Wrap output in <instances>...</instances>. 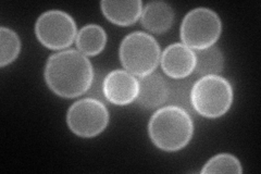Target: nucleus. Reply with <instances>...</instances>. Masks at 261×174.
Here are the masks:
<instances>
[{
    "label": "nucleus",
    "instance_id": "1",
    "mask_svg": "<svg viewBox=\"0 0 261 174\" xmlns=\"http://www.w3.org/2000/svg\"><path fill=\"white\" fill-rule=\"evenodd\" d=\"M45 81L57 96L75 98L91 88L95 71L91 60L76 49H65L48 58Z\"/></svg>",
    "mask_w": 261,
    "mask_h": 174
},
{
    "label": "nucleus",
    "instance_id": "2",
    "mask_svg": "<svg viewBox=\"0 0 261 174\" xmlns=\"http://www.w3.org/2000/svg\"><path fill=\"white\" fill-rule=\"evenodd\" d=\"M152 144L163 152H177L185 148L194 134L191 114L175 106L161 107L153 112L148 123Z\"/></svg>",
    "mask_w": 261,
    "mask_h": 174
},
{
    "label": "nucleus",
    "instance_id": "3",
    "mask_svg": "<svg viewBox=\"0 0 261 174\" xmlns=\"http://www.w3.org/2000/svg\"><path fill=\"white\" fill-rule=\"evenodd\" d=\"M119 57L122 67L134 77L143 78L156 71L161 51L158 41L145 32H133L120 45Z\"/></svg>",
    "mask_w": 261,
    "mask_h": 174
},
{
    "label": "nucleus",
    "instance_id": "4",
    "mask_svg": "<svg viewBox=\"0 0 261 174\" xmlns=\"http://www.w3.org/2000/svg\"><path fill=\"white\" fill-rule=\"evenodd\" d=\"M233 87L225 78L207 76L196 81L192 88V106L195 112L209 119L224 115L233 104Z\"/></svg>",
    "mask_w": 261,
    "mask_h": 174
},
{
    "label": "nucleus",
    "instance_id": "5",
    "mask_svg": "<svg viewBox=\"0 0 261 174\" xmlns=\"http://www.w3.org/2000/svg\"><path fill=\"white\" fill-rule=\"evenodd\" d=\"M222 33L220 16L209 8H195L185 15L182 21L179 35L183 44L193 51H203L215 44Z\"/></svg>",
    "mask_w": 261,
    "mask_h": 174
},
{
    "label": "nucleus",
    "instance_id": "6",
    "mask_svg": "<svg viewBox=\"0 0 261 174\" xmlns=\"http://www.w3.org/2000/svg\"><path fill=\"white\" fill-rule=\"evenodd\" d=\"M109 118V111L105 103L86 97L69 108L67 124L72 133L83 138H92L106 130Z\"/></svg>",
    "mask_w": 261,
    "mask_h": 174
},
{
    "label": "nucleus",
    "instance_id": "7",
    "mask_svg": "<svg viewBox=\"0 0 261 174\" xmlns=\"http://www.w3.org/2000/svg\"><path fill=\"white\" fill-rule=\"evenodd\" d=\"M35 35L39 43L51 51L70 47L77 35L75 21L67 12L49 10L39 15L35 23Z\"/></svg>",
    "mask_w": 261,
    "mask_h": 174
},
{
    "label": "nucleus",
    "instance_id": "8",
    "mask_svg": "<svg viewBox=\"0 0 261 174\" xmlns=\"http://www.w3.org/2000/svg\"><path fill=\"white\" fill-rule=\"evenodd\" d=\"M138 80L125 70H113L105 77L102 90L106 101L117 106H126L136 101Z\"/></svg>",
    "mask_w": 261,
    "mask_h": 174
},
{
    "label": "nucleus",
    "instance_id": "9",
    "mask_svg": "<svg viewBox=\"0 0 261 174\" xmlns=\"http://www.w3.org/2000/svg\"><path fill=\"white\" fill-rule=\"evenodd\" d=\"M161 68L170 79L179 80L189 78L195 70V52L183 43L169 45L161 53Z\"/></svg>",
    "mask_w": 261,
    "mask_h": 174
},
{
    "label": "nucleus",
    "instance_id": "10",
    "mask_svg": "<svg viewBox=\"0 0 261 174\" xmlns=\"http://www.w3.org/2000/svg\"><path fill=\"white\" fill-rule=\"evenodd\" d=\"M138 85L136 102L144 109H156L167 103L168 81L158 72L140 78Z\"/></svg>",
    "mask_w": 261,
    "mask_h": 174
},
{
    "label": "nucleus",
    "instance_id": "11",
    "mask_svg": "<svg viewBox=\"0 0 261 174\" xmlns=\"http://www.w3.org/2000/svg\"><path fill=\"white\" fill-rule=\"evenodd\" d=\"M174 11L165 2H151L143 8L141 23L145 30L152 34L160 35L173 26Z\"/></svg>",
    "mask_w": 261,
    "mask_h": 174
},
{
    "label": "nucleus",
    "instance_id": "12",
    "mask_svg": "<svg viewBox=\"0 0 261 174\" xmlns=\"http://www.w3.org/2000/svg\"><path fill=\"white\" fill-rule=\"evenodd\" d=\"M102 14L111 23L119 27H129L141 19L143 3L141 0L129 2H107L100 3Z\"/></svg>",
    "mask_w": 261,
    "mask_h": 174
},
{
    "label": "nucleus",
    "instance_id": "13",
    "mask_svg": "<svg viewBox=\"0 0 261 174\" xmlns=\"http://www.w3.org/2000/svg\"><path fill=\"white\" fill-rule=\"evenodd\" d=\"M79 52L85 56H97L107 44V34L106 31L97 24H87L82 28L75 38Z\"/></svg>",
    "mask_w": 261,
    "mask_h": 174
},
{
    "label": "nucleus",
    "instance_id": "14",
    "mask_svg": "<svg viewBox=\"0 0 261 174\" xmlns=\"http://www.w3.org/2000/svg\"><path fill=\"white\" fill-rule=\"evenodd\" d=\"M195 72L201 78L207 76H219L224 68V57L220 48L211 46L203 51H197Z\"/></svg>",
    "mask_w": 261,
    "mask_h": 174
},
{
    "label": "nucleus",
    "instance_id": "15",
    "mask_svg": "<svg viewBox=\"0 0 261 174\" xmlns=\"http://www.w3.org/2000/svg\"><path fill=\"white\" fill-rule=\"evenodd\" d=\"M194 83L191 79H179L168 81V106H175L186 110L190 114L194 112L192 106V88Z\"/></svg>",
    "mask_w": 261,
    "mask_h": 174
},
{
    "label": "nucleus",
    "instance_id": "16",
    "mask_svg": "<svg viewBox=\"0 0 261 174\" xmlns=\"http://www.w3.org/2000/svg\"><path fill=\"white\" fill-rule=\"evenodd\" d=\"M21 52V40L19 35L11 29L2 27L0 29V67L11 64Z\"/></svg>",
    "mask_w": 261,
    "mask_h": 174
},
{
    "label": "nucleus",
    "instance_id": "17",
    "mask_svg": "<svg viewBox=\"0 0 261 174\" xmlns=\"http://www.w3.org/2000/svg\"><path fill=\"white\" fill-rule=\"evenodd\" d=\"M201 173H243L240 160L231 154H219L203 165Z\"/></svg>",
    "mask_w": 261,
    "mask_h": 174
},
{
    "label": "nucleus",
    "instance_id": "18",
    "mask_svg": "<svg viewBox=\"0 0 261 174\" xmlns=\"http://www.w3.org/2000/svg\"><path fill=\"white\" fill-rule=\"evenodd\" d=\"M103 79H105V77L102 76L101 72H99L98 74H95L93 84H92L91 88H89L88 92L86 93L89 98L98 99V101H100L102 103L107 102V101H106L105 96H103V90H102Z\"/></svg>",
    "mask_w": 261,
    "mask_h": 174
}]
</instances>
